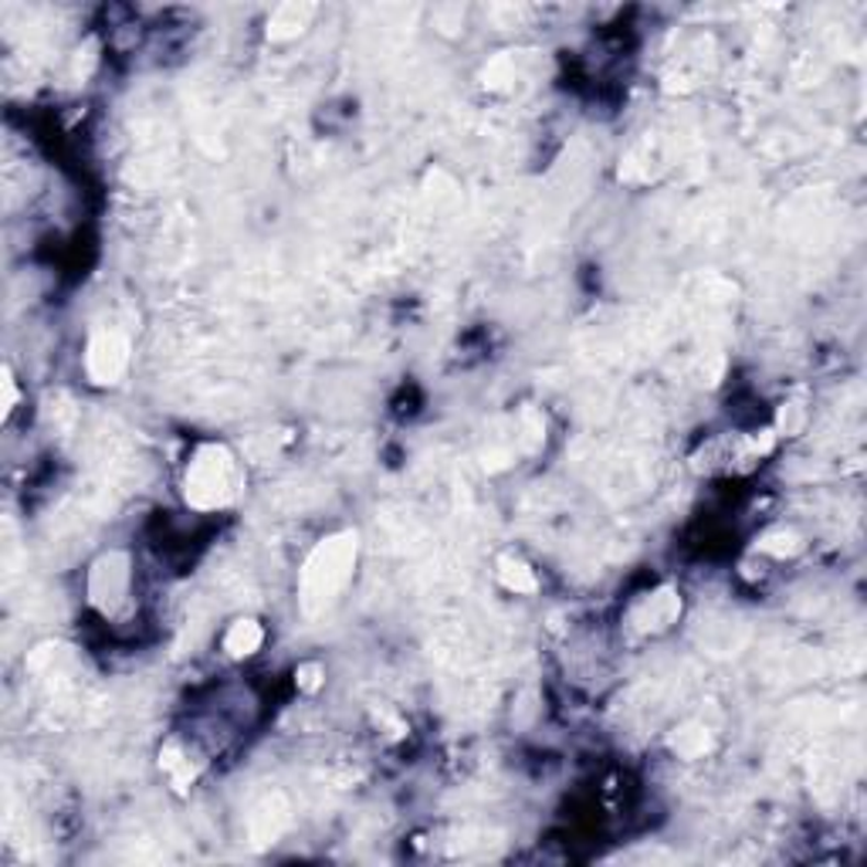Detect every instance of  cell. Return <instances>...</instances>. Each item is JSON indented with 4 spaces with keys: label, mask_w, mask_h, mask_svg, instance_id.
Instances as JSON below:
<instances>
[{
    "label": "cell",
    "mask_w": 867,
    "mask_h": 867,
    "mask_svg": "<svg viewBox=\"0 0 867 867\" xmlns=\"http://www.w3.org/2000/svg\"><path fill=\"white\" fill-rule=\"evenodd\" d=\"M264 634H261V627L255 620H238L230 630H227V651L230 654H255L261 648Z\"/></svg>",
    "instance_id": "obj_4"
},
{
    "label": "cell",
    "mask_w": 867,
    "mask_h": 867,
    "mask_svg": "<svg viewBox=\"0 0 867 867\" xmlns=\"http://www.w3.org/2000/svg\"><path fill=\"white\" fill-rule=\"evenodd\" d=\"M234 495V461L224 448H204L187 468V498L196 508H217Z\"/></svg>",
    "instance_id": "obj_1"
},
{
    "label": "cell",
    "mask_w": 867,
    "mask_h": 867,
    "mask_svg": "<svg viewBox=\"0 0 867 867\" xmlns=\"http://www.w3.org/2000/svg\"><path fill=\"white\" fill-rule=\"evenodd\" d=\"M123 367H126V342L115 333L95 336L89 346V373L102 383H112L123 373Z\"/></svg>",
    "instance_id": "obj_3"
},
{
    "label": "cell",
    "mask_w": 867,
    "mask_h": 867,
    "mask_svg": "<svg viewBox=\"0 0 867 867\" xmlns=\"http://www.w3.org/2000/svg\"><path fill=\"white\" fill-rule=\"evenodd\" d=\"M502 576H505V583H508L511 589H532V586H536V579H532V573H526V566H511V563H505Z\"/></svg>",
    "instance_id": "obj_5"
},
{
    "label": "cell",
    "mask_w": 867,
    "mask_h": 867,
    "mask_svg": "<svg viewBox=\"0 0 867 867\" xmlns=\"http://www.w3.org/2000/svg\"><path fill=\"white\" fill-rule=\"evenodd\" d=\"M352 556H357V542H352V536L326 542L305 570V600L308 604L312 600H333L336 589L349 579Z\"/></svg>",
    "instance_id": "obj_2"
}]
</instances>
